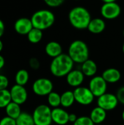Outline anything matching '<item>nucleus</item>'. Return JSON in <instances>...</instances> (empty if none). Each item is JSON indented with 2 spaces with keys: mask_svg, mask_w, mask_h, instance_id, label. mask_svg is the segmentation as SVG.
<instances>
[{
  "mask_svg": "<svg viewBox=\"0 0 124 125\" xmlns=\"http://www.w3.org/2000/svg\"><path fill=\"white\" fill-rule=\"evenodd\" d=\"M32 116L35 125H51L52 108L48 105H39L34 108Z\"/></svg>",
  "mask_w": 124,
  "mask_h": 125,
  "instance_id": "obj_5",
  "label": "nucleus"
},
{
  "mask_svg": "<svg viewBox=\"0 0 124 125\" xmlns=\"http://www.w3.org/2000/svg\"></svg>",
  "mask_w": 124,
  "mask_h": 125,
  "instance_id": "obj_41",
  "label": "nucleus"
},
{
  "mask_svg": "<svg viewBox=\"0 0 124 125\" xmlns=\"http://www.w3.org/2000/svg\"><path fill=\"white\" fill-rule=\"evenodd\" d=\"M119 104L117 95L112 93L106 92L97 97V105L106 111L115 110Z\"/></svg>",
  "mask_w": 124,
  "mask_h": 125,
  "instance_id": "obj_8",
  "label": "nucleus"
},
{
  "mask_svg": "<svg viewBox=\"0 0 124 125\" xmlns=\"http://www.w3.org/2000/svg\"><path fill=\"white\" fill-rule=\"evenodd\" d=\"M106 27V23L102 18H95L91 19L87 29L92 34H100L102 33Z\"/></svg>",
  "mask_w": 124,
  "mask_h": 125,
  "instance_id": "obj_19",
  "label": "nucleus"
},
{
  "mask_svg": "<svg viewBox=\"0 0 124 125\" xmlns=\"http://www.w3.org/2000/svg\"><path fill=\"white\" fill-rule=\"evenodd\" d=\"M107 83L101 75H95L91 78L88 83V88L95 97H99L107 92Z\"/></svg>",
  "mask_w": 124,
  "mask_h": 125,
  "instance_id": "obj_9",
  "label": "nucleus"
},
{
  "mask_svg": "<svg viewBox=\"0 0 124 125\" xmlns=\"http://www.w3.org/2000/svg\"><path fill=\"white\" fill-rule=\"evenodd\" d=\"M10 92L11 94L12 102L21 105L27 101L28 92L24 86H20L15 83L11 87Z\"/></svg>",
  "mask_w": 124,
  "mask_h": 125,
  "instance_id": "obj_11",
  "label": "nucleus"
},
{
  "mask_svg": "<svg viewBox=\"0 0 124 125\" xmlns=\"http://www.w3.org/2000/svg\"><path fill=\"white\" fill-rule=\"evenodd\" d=\"M29 63L30 67L31 69H33V70H38L39 68V67H40V62H39V61L37 58H35V57L31 58L29 59Z\"/></svg>",
  "mask_w": 124,
  "mask_h": 125,
  "instance_id": "obj_31",
  "label": "nucleus"
},
{
  "mask_svg": "<svg viewBox=\"0 0 124 125\" xmlns=\"http://www.w3.org/2000/svg\"><path fill=\"white\" fill-rule=\"evenodd\" d=\"M69 114L64 108H56L52 109V120L57 125H67L69 121Z\"/></svg>",
  "mask_w": 124,
  "mask_h": 125,
  "instance_id": "obj_14",
  "label": "nucleus"
},
{
  "mask_svg": "<svg viewBox=\"0 0 124 125\" xmlns=\"http://www.w3.org/2000/svg\"><path fill=\"white\" fill-rule=\"evenodd\" d=\"M121 12L120 5L116 2L104 3L101 7L102 16L107 20H113L117 18Z\"/></svg>",
  "mask_w": 124,
  "mask_h": 125,
  "instance_id": "obj_10",
  "label": "nucleus"
},
{
  "mask_svg": "<svg viewBox=\"0 0 124 125\" xmlns=\"http://www.w3.org/2000/svg\"><path fill=\"white\" fill-rule=\"evenodd\" d=\"M85 75L81 70H72L66 76L67 84L73 88L81 86L85 80Z\"/></svg>",
  "mask_w": 124,
  "mask_h": 125,
  "instance_id": "obj_12",
  "label": "nucleus"
},
{
  "mask_svg": "<svg viewBox=\"0 0 124 125\" xmlns=\"http://www.w3.org/2000/svg\"><path fill=\"white\" fill-rule=\"evenodd\" d=\"M47 101L51 108H58L61 106V94L53 91L47 96Z\"/></svg>",
  "mask_w": 124,
  "mask_h": 125,
  "instance_id": "obj_24",
  "label": "nucleus"
},
{
  "mask_svg": "<svg viewBox=\"0 0 124 125\" xmlns=\"http://www.w3.org/2000/svg\"><path fill=\"white\" fill-rule=\"evenodd\" d=\"M45 51L48 56L53 59L63 53V49L61 44L56 41H50L48 42L45 45Z\"/></svg>",
  "mask_w": 124,
  "mask_h": 125,
  "instance_id": "obj_18",
  "label": "nucleus"
},
{
  "mask_svg": "<svg viewBox=\"0 0 124 125\" xmlns=\"http://www.w3.org/2000/svg\"><path fill=\"white\" fill-rule=\"evenodd\" d=\"M74 64L75 62L68 54L61 53L58 56L53 59L50 64V71L56 78L66 77L73 70Z\"/></svg>",
  "mask_w": 124,
  "mask_h": 125,
  "instance_id": "obj_1",
  "label": "nucleus"
},
{
  "mask_svg": "<svg viewBox=\"0 0 124 125\" xmlns=\"http://www.w3.org/2000/svg\"><path fill=\"white\" fill-rule=\"evenodd\" d=\"M107 112V111L97 105L91 110L89 117L95 125H102L106 120Z\"/></svg>",
  "mask_w": 124,
  "mask_h": 125,
  "instance_id": "obj_16",
  "label": "nucleus"
},
{
  "mask_svg": "<svg viewBox=\"0 0 124 125\" xmlns=\"http://www.w3.org/2000/svg\"><path fill=\"white\" fill-rule=\"evenodd\" d=\"M116 95H117V97L118 99L119 103L124 105V86L118 89Z\"/></svg>",
  "mask_w": 124,
  "mask_h": 125,
  "instance_id": "obj_32",
  "label": "nucleus"
},
{
  "mask_svg": "<svg viewBox=\"0 0 124 125\" xmlns=\"http://www.w3.org/2000/svg\"><path fill=\"white\" fill-rule=\"evenodd\" d=\"M4 64H5L4 58L1 55H0V70H1L4 67Z\"/></svg>",
  "mask_w": 124,
  "mask_h": 125,
  "instance_id": "obj_35",
  "label": "nucleus"
},
{
  "mask_svg": "<svg viewBox=\"0 0 124 125\" xmlns=\"http://www.w3.org/2000/svg\"><path fill=\"white\" fill-rule=\"evenodd\" d=\"M3 42H2V41L0 40V52L2 51V49H3Z\"/></svg>",
  "mask_w": 124,
  "mask_h": 125,
  "instance_id": "obj_37",
  "label": "nucleus"
},
{
  "mask_svg": "<svg viewBox=\"0 0 124 125\" xmlns=\"http://www.w3.org/2000/svg\"><path fill=\"white\" fill-rule=\"evenodd\" d=\"M5 113L7 116L16 119L22 113L20 105L14 102L10 103L5 108Z\"/></svg>",
  "mask_w": 124,
  "mask_h": 125,
  "instance_id": "obj_21",
  "label": "nucleus"
},
{
  "mask_svg": "<svg viewBox=\"0 0 124 125\" xmlns=\"http://www.w3.org/2000/svg\"><path fill=\"white\" fill-rule=\"evenodd\" d=\"M42 37H43L42 31L37 28H33L27 34V38L29 41L33 44H37L39 42L42 40Z\"/></svg>",
  "mask_w": 124,
  "mask_h": 125,
  "instance_id": "obj_23",
  "label": "nucleus"
},
{
  "mask_svg": "<svg viewBox=\"0 0 124 125\" xmlns=\"http://www.w3.org/2000/svg\"><path fill=\"white\" fill-rule=\"evenodd\" d=\"M68 18L70 24L77 29H85L91 20V16L89 11L81 6L73 7L69 12Z\"/></svg>",
  "mask_w": 124,
  "mask_h": 125,
  "instance_id": "obj_2",
  "label": "nucleus"
},
{
  "mask_svg": "<svg viewBox=\"0 0 124 125\" xmlns=\"http://www.w3.org/2000/svg\"><path fill=\"white\" fill-rule=\"evenodd\" d=\"M102 76L107 83H116L121 80V73L118 69L110 67L106 69L102 73Z\"/></svg>",
  "mask_w": 124,
  "mask_h": 125,
  "instance_id": "obj_15",
  "label": "nucleus"
},
{
  "mask_svg": "<svg viewBox=\"0 0 124 125\" xmlns=\"http://www.w3.org/2000/svg\"><path fill=\"white\" fill-rule=\"evenodd\" d=\"M75 103V98L73 91L67 90L61 94V106L64 108L72 107Z\"/></svg>",
  "mask_w": 124,
  "mask_h": 125,
  "instance_id": "obj_20",
  "label": "nucleus"
},
{
  "mask_svg": "<svg viewBox=\"0 0 124 125\" xmlns=\"http://www.w3.org/2000/svg\"><path fill=\"white\" fill-rule=\"evenodd\" d=\"M11 102L12 98L10 90L7 89L0 90V108H5Z\"/></svg>",
  "mask_w": 124,
  "mask_h": 125,
  "instance_id": "obj_26",
  "label": "nucleus"
},
{
  "mask_svg": "<svg viewBox=\"0 0 124 125\" xmlns=\"http://www.w3.org/2000/svg\"><path fill=\"white\" fill-rule=\"evenodd\" d=\"M34 28L31 18H20L14 23L15 31L20 35H27L28 33Z\"/></svg>",
  "mask_w": 124,
  "mask_h": 125,
  "instance_id": "obj_13",
  "label": "nucleus"
},
{
  "mask_svg": "<svg viewBox=\"0 0 124 125\" xmlns=\"http://www.w3.org/2000/svg\"><path fill=\"white\" fill-rule=\"evenodd\" d=\"M4 30H5V26H4V22L0 19V37H2V35L4 33Z\"/></svg>",
  "mask_w": 124,
  "mask_h": 125,
  "instance_id": "obj_34",
  "label": "nucleus"
},
{
  "mask_svg": "<svg viewBox=\"0 0 124 125\" xmlns=\"http://www.w3.org/2000/svg\"><path fill=\"white\" fill-rule=\"evenodd\" d=\"M0 125H16V120L10 118L7 116L3 117L0 120Z\"/></svg>",
  "mask_w": 124,
  "mask_h": 125,
  "instance_id": "obj_29",
  "label": "nucleus"
},
{
  "mask_svg": "<svg viewBox=\"0 0 124 125\" xmlns=\"http://www.w3.org/2000/svg\"><path fill=\"white\" fill-rule=\"evenodd\" d=\"M73 92L75 98V102L80 105L88 106L91 105L94 101L95 96L88 87L81 86L75 88Z\"/></svg>",
  "mask_w": 124,
  "mask_h": 125,
  "instance_id": "obj_6",
  "label": "nucleus"
},
{
  "mask_svg": "<svg viewBox=\"0 0 124 125\" xmlns=\"http://www.w3.org/2000/svg\"><path fill=\"white\" fill-rule=\"evenodd\" d=\"M34 28L42 31L51 27L55 23V15L48 10H40L35 12L31 17Z\"/></svg>",
  "mask_w": 124,
  "mask_h": 125,
  "instance_id": "obj_4",
  "label": "nucleus"
},
{
  "mask_svg": "<svg viewBox=\"0 0 124 125\" xmlns=\"http://www.w3.org/2000/svg\"><path fill=\"white\" fill-rule=\"evenodd\" d=\"M121 118H122L123 121L124 122V111H122V114H121Z\"/></svg>",
  "mask_w": 124,
  "mask_h": 125,
  "instance_id": "obj_38",
  "label": "nucleus"
},
{
  "mask_svg": "<svg viewBox=\"0 0 124 125\" xmlns=\"http://www.w3.org/2000/svg\"><path fill=\"white\" fill-rule=\"evenodd\" d=\"M123 34H124V31H123Z\"/></svg>",
  "mask_w": 124,
  "mask_h": 125,
  "instance_id": "obj_40",
  "label": "nucleus"
},
{
  "mask_svg": "<svg viewBox=\"0 0 124 125\" xmlns=\"http://www.w3.org/2000/svg\"><path fill=\"white\" fill-rule=\"evenodd\" d=\"M32 91L39 97L48 96L53 91V83L47 78H39L33 83Z\"/></svg>",
  "mask_w": 124,
  "mask_h": 125,
  "instance_id": "obj_7",
  "label": "nucleus"
},
{
  "mask_svg": "<svg viewBox=\"0 0 124 125\" xmlns=\"http://www.w3.org/2000/svg\"><path fill=\"white\" fill-rule=\"evenodd\" d=\"M44 2L50 7H58L63 4L65 0H43Z\"/></svg>",
  "mask_w": 124,
  "mask_h": 125,
  "instance_id": "obj_28",
  "label": "nucleus"
},
{
  "mask_svg": "<svg viewBox=\"0 0 124 125\" xmlns=\"http://www.w3.org/2000/svg\"><path fill=\"white\" fill-rule=\"evenodd\" d=\"M73 125H95L91 118L87 116H82L77 119Z\"/></svg>",
  "mask_w": 124,
  "mask_h": 125,
  "instance_id": "obj_27",
  "label": "nucleus"
},
{
  "mask_svg": "<svg viewBox=\"0 0 124 125\" xmlns=\"http://www.w3.org/2000/svg\"><path fill=\"white\" fill-rule=\"evenodd\" d=\"M80 70L86 77L92 78L96 75L98 67H97V64L94 61L88 59L81 64Z\"/></svg>",
  "mask_w": 124,
  "mask_h": 125,
  "instance_id": "obj_17",
  "label": "nucleus"
},
{
  "mask_svg": "<svg viewBox=\"0 0 124 125\" xmlns=\"http://www.w3.org/2000/svg\"><path fill=\"white\" fill-rule=\"evenodd\" d=\"M104 3H108V2H114L116 1V0H102Z\"/></svg>",
  "mask_w": 124,
  "mask_h": 125,
  "instance_id": "obj_36",
  "label": "nucleus"
},
{
  "mask_svg": "<svg viewBox=\"0 0 124 125\" xmlns=\"http://www.w3.org/2000/svg\"><path fill=\"white\" fill-rule=\"evenodd\" d=\"M9 86V79L4 75L0 74V90L7 89Z\"/></svg>",
  "mask_w": 124,
  "mask_h": 125,
  "instance_id": "obj_30",
  "label": "nucleus"
},
{
  "mask_svg": "<svg viewBox=\"0 0 124 125\" xmlns=\"http://www.w3.org/2000/svg\"><path fill=\"white\" fill-rule=\"evenodd\" d=\"M29 81V73L26 70H19L15 75V81L16 84L24 86L28 83Z\"/></svg>",
  "mask_w": 124,
  "mask_h": 125,
  "instance_id": "obj_22",
  "label": "nucleus"
},
{
  "mask_svg": "<svg viewBox=\"0 0 124 125\" xmlns=\"http://www.w3.org/2000/svg\"><path fill=\"white\" fill-rule=\"evenodd\" d=\"M77 118H78L77 116L75 114H74V113L69 114V122H71L72 124L77 120Z\"/></svg>",
  "mask_w": 124,
  "mask_h": 125,
  "instance_id": "obj_33",
  "label": "nucleus"
},
{
  "mask_svg": "<svg viewBox=\"0 0 124 125\" xmlns=\"http://www.w3.org/2000/svg\"><path fill=\"white\" fill-rule=\"evenodd\" d=\"M15 120L17 125H35L32 114L27 112H22Z\"/></svg>",
  "mask_w": 124,
  "mask_h": 125,
  "instance_id": "obj_25",
  "label": "nucleus"
},
{
  "mask_svg": "<svg viewBox=\"0 0 124 125\" xmlns=\"http://www.w3.org/2000/svg\"><path fill=\"white\" fill-rule=\"evenodd\" d=\"M67 54L75 63L81 64L89 59V49L84 41L76 40L69 45Z\"/></svg>",
  "mask_w": 124,
  "mask_h": 125,
  "instance_id": "obj_3",
  "label": "nucleus"
},
{
  "mask_svg": "<svg viewBox=\"0 0 124 125\" xmlns=\"http://www.w3.org/2000/svg\"><path fill=\"white\" fill-rule=\"evenodd\" d=\"M123 52H124V45H123Z\"/></svg>",
  "mask_w": 124,
  "mask_h": 125,
  "instance_id": "obj_39",
  "label": "nucleus"
}]
</instances>
